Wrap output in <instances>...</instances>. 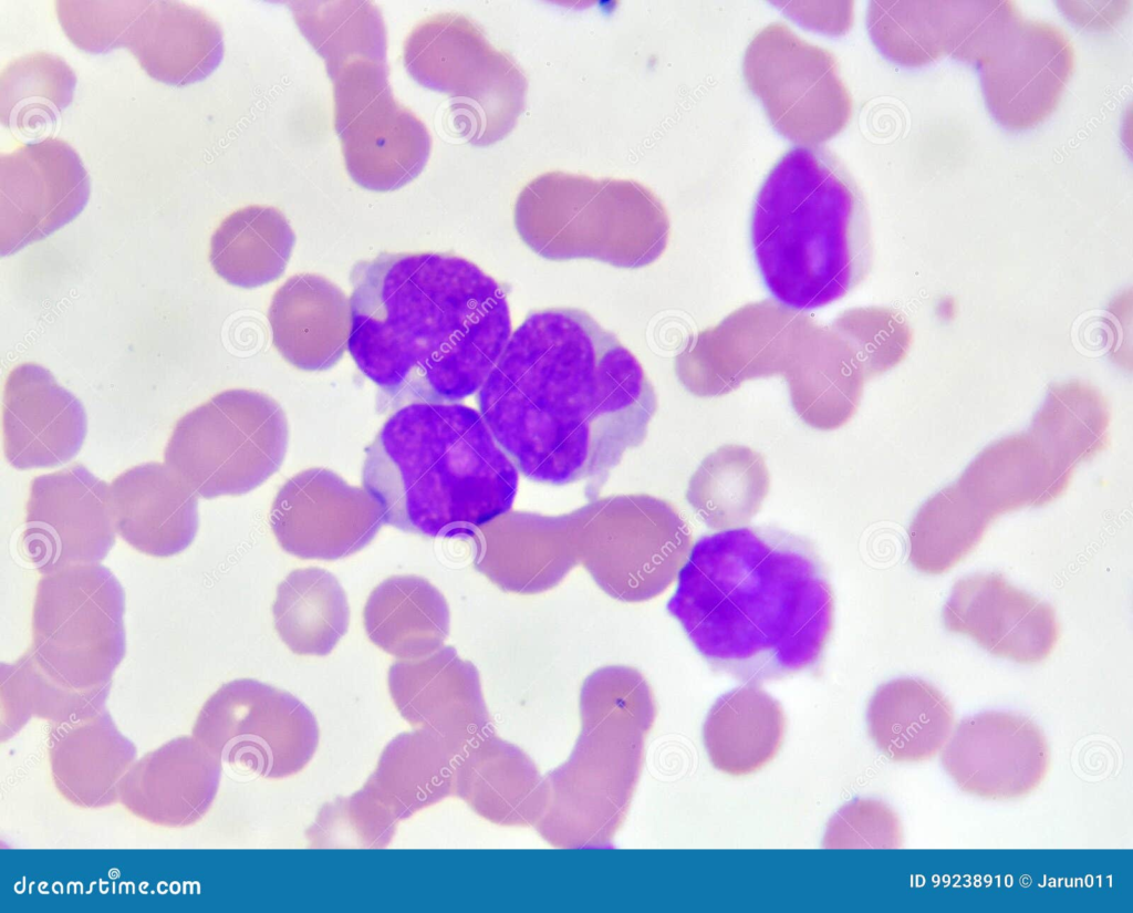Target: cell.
Masks as SVG:
<instances>
[{
    "instance_id": "obj_42",
    "label": "cell",
    "mask_w": 1133,
    "mask_h": 913,
    "mask_svg": "<svg viewBox=\"0 0 1133 913\" xmlns=\"http://www.w3.org/2000/svg\"><path fill=\"white\" fill-rule=\"evenodd\" d=\"M149 1L59 0L55 11L69 40L89 53H105L124 46L133 22Z\"/></svg>"
},
{
    "instance_id": "obj_8",
    "label": "cell",
    "mask_w": 1133,
    "mask_h": 913,
    "mask_svg": "<svg viewBox=\"0 0 1133 913\" xmlns=\"http://www.w3.org/2000/svg\"><path fill=\"white\" fill-rule=\"evenodd\" d=\"M124 592L100 564L42 574L32 606L29 651L67 691L96 697L125 654Z\"/></svg>"
},
{
    "instance_id": "obj_30",
    "label": "cell",
    "mask_w": 1133,
    "mask_h": 913,
    "mask_svg": "<svg viewBox=\"0 0 1133 913\" xmlns=\"http://www.w3.org/2000/svg\"><path fill=\"white\" fill-rule=\"evenodd\" d=\"M784 734L781 704L755 684L719 696L703 726L704 746L711 765L732 777L755 774L772 761Z\"/></svg>"
},
{
    "instance_id": "obj_14",
    "label": "cell",
    "mask_w": 1133,
    "mask_h": 913,
    "mask_svg": "<svg viewBox=\"0 0 1133 913\" xmlns=\"http://www.w3.org/2000/svg\"><path fill=\"white\" fill-rule=\"evenodd\" d=\"M973 65L994 118L1008 129L1023 131L1059 105L1074 70V50L1059 27L1026 20L1017 11Z\"/></svg>"
},
{
    "instance_id": "obj_29",
    "label": "cell",
    "mask_w": 1133,
    "mask_h": 913,
    "mask_svg": "<svg viewBox=\"0 0 1133 913\" xmlns=\"http://www.w3.org/2000/svg\"><path fill=\"white\" fill-rule=\"evenodd\" d=\"M984 1L875 0L867 9L871 39L890 60L917 68L965 43Z\"/></svg>"
},
{
    "instance_id": "obj_19",
    "label": "cell",
    "mask_w": 1133,
    "mask_h": 913,
    "mask_svg": "<svg viewBox=\"0 0 1133 913\" xmlns=\"http://www.w3.org/2000/svg\"><path fill=\"white\" fill-rule=\"evenodd\" d=\"M940 759L962 791L1010 800L1040 786L1050 767V750L1044 734L1030 718L986 712L954 727Z\"/></svg>"
},
{
    "instance_id": "obj_44",
    "label": "cell",
    "mask_w": 1133,
    "mask_h": 913,
    "mask_svg": "<svg viewBox=\"0 0 1133 913\" xmlns=\"http://www.w3.org/2000/svg\"><path fill=\"white\" fill-rule=\"evenodd\" d=\"M903 830L896 813L881 801L855 800L831 819L825 848H900Z\"/></svg>"
},
{
    "instance_id": "obj_20",
    "label": "cell",
    "mask_w": 1133,
    "mask_h": 913,
    "mask_svg": "<svg viewBox=\"0 0 1133 913\" xmlns=\"http://www.w3.org/2000/svg\"><path fill=\"white\" fill-rule=\"evenodd\" d=\"M579 520V509L555 516L509 510L469 538L475 568L506 592L551 590L580 564Z\"/></svg>"
},
{
    "instance_id": "obj_31",
    "label": "cell",
    "mask_w": 1133,
    "mask_h": 913,
    "mask_svg": "<svg viewBox=\"0 0 1133 913\" xmlns=\"http://www.w3.org/2000/svg\"><path fill=\"white\" fill-rule=\"evenodd\" d=\"M867 732L892 761L919 762L935 757L954 727L949 701L918 678H896L881 685L866 712Z\"/></svg>"
},
{
    "instance_id": "obj_35",
    "label": "cell",
    "mask_w": 1133,
    "mask_h": 913,
    "mask_svg": "<svg viewBox=\"0 0 1133 913\" xmlns=\"http://www.w3.org/2000/svg\"><path fill=\"white\" fill-rule=\"evenodd\" d=\"M272 614L277 633L299 655H328L350 623L343 588L320 568L290 572L277 588Z\"/></svg>"
},
{
    "instance_id": "obj_2",
    "label": "cell",
    "mask_w": 1133,
    "mask_h": 913,
    "mask_svg": "<svg viewBox=\"0 0 1133 913\" xmlns=\"http://www.w3.org/2000/svg\"><path fill=\"white\" fill-rule=\"evenodd\" d=\"M351 282L349 352L394 406L477 393L512 334L501 284L459 256L384 252Z\"/></svg>"
},
{
    "instance_id": "obj_25",
    "label": "cell",
    "mask_w": 1133,
    "mask_h": 913,
    "mask_svg": "<svg viewBox=\"0 0 1133 913\" xmlns=\"http://www.w3.org/2000/svg\"><path fill=\"white\" fill-rule=\"evenodd\" d=\"M124 46L153 79L184 86L206 79L224 56L222 30L205 11L178 1H149Z\"/></svg>"
},
{
    "instance_id": "obj_3",
    "label": "cell",
    "mask_w": 1133,
    "mask_h": 913,
    "mask_svg": "<svg viewBox=\"0 0 1133 913\" xmlns=\"http://www.w3.org/2000/svg\"><path fill=\"white\" fill-rule=\"evenodd\" d=\"M667 611L714 671L760 685L820 663L834 596L808 539L777 527H740L693 544Z\"/></svg>"
},
{
    "instance_id": "obj_36",
    "label": "cell",
    "mask_w": 1133,
    "mask_h": 913,
    "mask_svg": "<svg viewBox=\"0 0 1133 913\" xmlns=\"http://www.w3.org/2000/svg\"><path fill=\"white\" fill-rule=\"evenodd\" d=\"M770 488L765 458L742 445L709 454L690 477L686 499L714 530L740 528L760 510Z\"/></svg>"
},
{
    "instance_id": "obj_15",
    "label": "cell",
    "mask_w": 1133,
    "mask_h": 913,
    "mask_svg": "<svg viewBox=\"0 0 1133 913\" xmlns=\"http://www.w3.org/2000/svg\"><path fill=\"white\" fill-rule=\"evenodd\" d=\"M110 485L81 464L35 477L20 551L41 574L98 564L115 542Z\"/></svg>"
},
{
    "instance_id": "obj_12",
    "label": "cell",
    "mask_w": 1133,
    "mask_h": 913,
    "mask_svg": "<svg viewBox=\"0 0 1133 913\" xmlns=\"http://www.w3.org/2000/svg\"><path fill=\"white\" fill-rule=\"evenodd\" d=\"M746 83L775 128L805 147L838 135L853 111L834 55L772 22L749 42L742 63Z\"/></svg>"
},
{
    "instance_id": "obj_6",
    "label": "cell",
    "mask_w": 1133,
    "mask_h": 913,
    "mask_svg": "<svg viewBox=\"0 0 1133 913\" xmlns=\"http://www.w3.org/2000/svg\"><path fill=\"white\" fill-rule=\"evenodd\" d=\"M513 215L520 238L550 260L635 269L658 259L669 237L659 198L631 179L544 173L521 189Z\"/></svg>"
},
{
    "instance_id": "obj_24",
    "label": "cell",
    "mask_w": 1133,
    "mask_h": 913,
    "mask_svg": "<svg viewBox=\"0 0 1133 913\" xmlns=\"http://www.w3.org/2000/svg\"><path fill=\"white\" fill-rule=\"evenodd\" d=\"M268 320L272 343L288 363L303 371H324L349 347L351 299L321 274L298 273L274 292Z\"/></svg>"
},
{
    "instance_id": "obj_34",
    "label": "cell",
    "mask_w": 1133,
    "mask_h": 913,
    "mask_svg": "<svg viewBox=\"0 0 1133 913\" xmlns=\"http://www.w3.org/2000/svg\"><path fill=\"white\" fill-rule=\"evenodd\" d=\"M294 242V232L281 211L250 205L220 222L210 240L209 260L228 283L257 288L282 276Z\"/></svg>"
},
{
    "instance_id": "obj_7",
    "label": "cell",
    "mask_w": 1133,
    "mask_h": 913,
    "mask_svg": "<svg viewBox=\"0 0 1133 913\" xmlns=\"http://www.w3.org/2000/svg\"><path fill=\"white\" fill-rule=\"evenodd\" d=\"M288 439L287 416L276 400L227 390L180 417L164 464L198 497L239 496L280 468Z\"/></svg>"
},
{
    "instance_id": "obj_4",
    "label": "cell",
    "mask_w": 1133,
    "mask_h": 913,
    "mask_svg": "<svg viewBox=\"0 0 1133 913\" xmlns=\"http://www.w3.org/2000/svg\"><path fill=\"white\" fill-rule=\"evenodd\" d=\"M362 483L386 525L469 539L511 510L519 470L479 411L412 403L395 411L367 447Z\"/></svg>"
},
{
    "instance_id": "obj_13",
    "label": "cell",
    "mask_w": 1133,
    "mask_h": 913,
    "mask_svg": "<svg viewBox=\"0 0 1133 913\" xmlns=\"http://www.w3.org/2000/svg\"><path fill=\"white\" fill-rule=\"evenodd\" d=\"M814 324L780 302L745 304L690 338L675 360L676 374L700 397L728 394L749 380L783 376Z\"/></svg>"
},
{
    "instance_id": "obj_39",
    "label": "cell",
    "mask_w": 1133,
    "mask_h": 913,
    "mask_svg": "<svg viewBox=\"0 0 1133 913\" xmlns=\"http://www.w3.org/2000/svg\"><path fill=\"white\" fill-rule=\"evenodd\" d=\"M992 521L956 483L945 487L913 518L907 530L908 560L924 573L942 574L978 546Z\"/></svg>"
},
{
    "instance_id": "obj_9",
    "label": "cell",
    "mask_w": 1133,
    "mask_h": 913,
    "mask_svg": "<svg viewBox=\"0 0 1133 913\" xmlns=\"http://www.w3.org/2000/svg\"><path fill=\"white\" fill-rule=\"evenodd\" d=\"M403 59L418 84L458 101L474 145L505 138L524 111V73L464 14H434L416 24L404 41Z\"/></svg>"
},
{
    "instance_id": "obj_10",
    "label": "cell",
    "mask_w": 1133,
    "mask_h": 913,
    "mask_svg": "<svg viewBox=\"0 0 1133 913\" xmlns=\"http://www.w3.org/2000/svg\"><path fill=\"white\" fill-rule=\"evenodd\" d=\"M579 510L580 564L604 593L643 602L677 579L693 540L671 502L645 494L613 495Z\"/></svg>"
},
{
    "instance_id": "obj_26",
    "label": "cell",
    "mask_w": 1133,
    "mask_h": 913,
    "mask_svg": "<svg viewBox=\"0 0 1133 913\" xmlns=\"http://www.w3.org/2000/svg\"><path fill=\"white\" fill-rule=\"evenodd\" d=\"M783 376L797 414L821 430L839 428L853 417L870 380L855 349L831 324L818 323Z\"/></svg>"
},
{
    "instance_id": "obj_17",
    "label": "cell",
    "mask_w": 1133,
    "mask_h": 913,
    "mask_svg": "<svg viewBox=\"0 0 1133 913\" xmlns=\"http://www.w3.org/2000/svg\"><path fill=\"white\" fill-rule=\"evenodd\" d=\"M90 197L75 149L46 137L0 156V253L12 255L73 220Z\"/></svg>"
},
{
    "instance_id": "obj_37",
    "label": "cell",
    "mask_w": 1133,
    "mask_h": 913,
    "mask_svg": "<svg viewBox=\"0 0 1133 913\" xmlns=\"http://www.w3.org/2000/svg\"><path fill=\"white\" fill-rule=\"evenodd\" d=\"M76 75L59 55L43 51L12 60L0 76V120L23 137L55 127L73 98Z\"/></svg>"
},
{
    "instance_id": "obj_27",
    "label": "cell",
    "mask_w": 1133,
    "mask_h": 913,
    "mask_svg": "<svg viewBox=\"0 0 1133 913\" xmlns=\"http://www.w3.org/2000/svg\"><path fill=\"white\" fill-rule=\"evenodd\" d=\"M1072 475L1028 434H1020L986 447L956 484L995 520L1022 507L1052 502L1068 489Z\"/></svg>"
},
{
    "instance_id": "obj_32",
    "label": "cell",
    "mask_w": 1133,
    "mask_h": 913,
    "mask_svg": "<svg viewBox=\"0 0 1133 913\" xmlns=\"http://www.w3.org/2000/svg\"><path fill=\"white\" fill-rule=\"evenodd\" d=\"M363 624L376 646L402 660H413L444 646L450 613L445 596L428 580L394 575L371 592Z\"/></svg>"
},
{
    "instance_id": "obj_22",
    "label": "cell",
    "mask_w": 1133,
    "mask_h": 913,
    "mask_svg": "<svg viewBox=\"0 0 1133 913\" xmlns=\"http://www.w3.org/2000/svg\"><path fill=\"white\" fill-rule=\"evenodd\" d=\"M81 402L45 367L22 363L7 376L2 396L3 452L20 470L70 461L86 435Z\"/></svg>"
},
{
    "instance_id": "obj_1",
    "label": "cell",
    "mask_w": 1133,
    "mask_h": 913,
    "mask_svg": "<svg viewBox=\"0 0 1133 913\" xmlns=\"http://www.w3.org/2000/svg\"><path fill=\"white\" fill-rule=\"evenodd\" d=\"M479 413L524 477L601 483L657 409L635 355L586 311L529 313L477 392Z\"/></svg>"
},
{
    "instance_id": "obj_5",
    "label": "cell",
    "mask_w": 1133,
    "mask_h": 913,
    "mask_svg": "<svg viewBox=\"0 0 1133 913\" xmlns=\"http://www.w3.org/2000/svg\"><path fill=\"white\" fill-rule=\"evenodd\" d=\"M751 242L768 290L798 311L843 298L871 267L861 196L819 147L792 148L772 167L755 201Z\"/></svg>"
},
{
    "instance_id": "obj_43",
    "label": "cell",
    "mask_w": 1133,
    "mask_h": 913,
    "mask_svg": "<svg viewBox=\"0 0 1133 913\" xmlns=\"http://www.w3.org/2000/svg\"><path fill=\"white\" fill-rule=\"evenodd\" d=\"M397 821L378 807L361 789L353 796L326 805L310 828L309 839L315 845H358L382 848L392 839Z\"/></svg>"
},
{
    "instance_id": "obj_23",
    "label": "cell",
    "mask_w": 1133,
    "mask_h": 913,
    "mask_svg": "<svg viewBox=\"0 0 1133 913\" xmlns=\"http://www.w3.org/2000/svg\"><path fill=\"white\" fill-rule=\"evenodd\" d=\"M116 533L137 551L167 558L198 530V496L164 463L134 466L110 484Z\"/></svg>"
},
{
    "instance_id": "obj_38",
    "label": "cell",
    "mask_w": 1133,
    "mask_h": 913,
    "mask_svg": "<svg viewBox=\"0 0 1133 913\" xmlns=\"http://www.w3.org/2000/svg\"><path fill=\"white\" fill-rule=\"evenodd\" d=\"M1106 400L1079 381L1051 387L1027 433L1054 461L1074 470L1109 444Z\"/></svg>"
},
{
    "instance_id": "obj_11",
    "label": "cell",
    "mask_w": 1133,
    "mask_h": 913,
    "mask_svg": "<svg viewBox=\"0 0 1133 913\" xmlns=\"http://www.w3.org/2000/svg\"><path fill=\"white\" fill-rule=\"evenodd\" d=\"M334 126L345 168L360 186L398 189L424 169L432 151L426 125L394 97L386 61L357 59L328 73Z\"/></svg>"
},
{
    "instance_id": "obj_16",
    "label": "cell",
    "mask_w": 1133,
    "mask_h": 913,
    "mask_svg": "<svg viewBox=\"0 0 1133 913\" xmlns=\"http://www.w3.org/2000/svg\"><path fill=\"white\" fill-rule=\"evenodd\" d=\"M210 701L222 710L219 751L233 767L278 779L298 774L312 759L318 724L293 695L243 678L224 685Z\"/></svg>"
},
{
    "instance_id": "obj_18",
    "label": "cell",
    "mask_w": 1133,
    "mask_h": 913,
    "mask_svg": "<svg viewBox=\"0 0 1133 913\" xmlns=\"http://www.w3.org/2000/svg\"><path fill=\"white\" fill-rule=\"evenodd\" d=\"M364 489L325 468L291 477L274 497L270 526L281 548L301 559L336 560L366 547L384 525Z\"/></svg>"
},
{
    "instance_id": "obj_21",
    "label": "cell",
    "mask_w": 1133,
    "mask_h": 913,
    "mask_svg": "<svg viewBox=\"0 0 1133 913\" xmlns=\"http://www.w3.org/2000/svg\"><path fill=\"white\" fill-rule=\"evenodd\" d=\"M946 629L968 635L990 654L1020 664L1046 660L1060 627L1052 606L1010 584L998 573L955 582L943 609Z\"/></svg>"
},
{
    "instance_id": "obj_40",
    "label": "cell",
    "mask_w": 1133,
    "mask_h": 913,
    "mask_svg": "<svg viewBox=\"0 0 1133 913\" xmlns=\"http://www.w3.org/2000/svg\"><path fill=\"white\" fill-rule=\"evenodd\" d=\"M285 3L301 33L323 59L328 73L357 59L386 61L385 23L373 2L298 0Z\"/></svg>"
},
{
    "instance_id": "obj_33",
    "label": "cell",
    "mask_w": 1133,
    "mask_h": 913,
    "mask_svg": "<svg viewBox=\"0 0 1133 913\" xmlns=\"http://www.w3.org/2000/svg\"><path fill=\"white\" fill-rule=\"evenodd\" d=\"M450 747L426 729L404 733L384 749L365 792L396 821L448 795Z\"/></svg>"
},
{
    "instance_id": "obj_28",
    "label": "cell",
    "mask_w": 1133,
    "mask_h": 913,
    "mask_svg": "<svg viewBox=\"0 0 1133 913\" xmlns=\"http://www.w3.org/2000/svg\"><path fill=\"white\" fill-rule=\"evenodd\" d=\"M388 688L401 715L441 738L449 747L460 736L464 707L479 699L475 666L451 646L413 660L395 662L388 671Z\"/></svg>"
},
{
    "instance_id": "obj_41",
    "label": "cell",
    "mask_w": 1133,
    "mask_h": 913,
    "mask_svg": "<svg viewBox=\"0 0 1133 913\" xmlns=\"http://www.w3.org/2000/svg\"><path fill=\"white\" fill-rule=\"evenodd\" d=\"M831 325L855 349L870 378L900 364L913 341L905 318L888 308L850 309Z\"/></svg>"
}]
</instances>
